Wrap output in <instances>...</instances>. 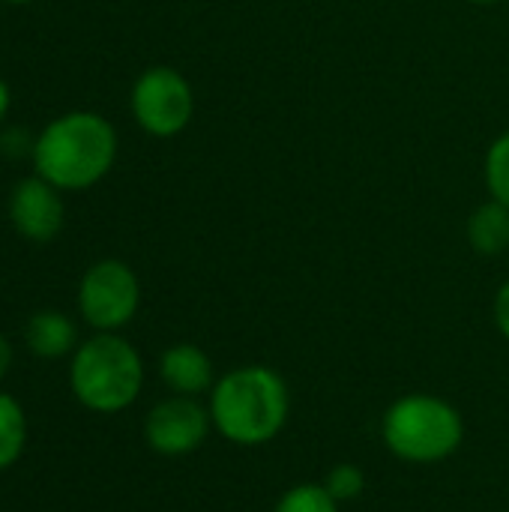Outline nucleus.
Wrapping results in <instances>:
<instances>
[{
    "instance_id": "obj_8",
    "label": "nucleus",
    "mask_w": 509,
    "mask_h": 512,
    "mask_svg": "<svg viewBox=\"0 0 509 512\" xmlns=\"http://www.w3.org/2000/svg\"><path fill=\"white\" fill-rule=\"evenodd\" d=\"M9 219L15 231L33 243H48L63 228V198L60 189L39 174L15 183L9 195Z\"/></svg>"
},
{
    "instance_id": "obj_14",
    "label": "nucleus",
    "mask_w": 509,
    "mask_h": 512,
    "mask_svg": "<svg viewBox=\"0 0 509 512\" xmlns=\"http://www.w3.org/2000/svg\"><path fill=\"white\" fill-rule=\"evenodd\" d=\"M483 174H486V186L492 198L509 207V129L489 144Z\"/></svg>"
},
{
    "instance_id": "obj_17",
    "label": "nucleus",
    "mask_w": 509,
    "mask_h": 512,
    "mask_svg": "<svg viewBox=\"0 0 509 512\" xmlns=\"http://www.w3.org/2000/svg\"><path fill=\"white\" fill-rule=\"evenodd\" d=\"M12 360H15V354H12V342L0 333V384L6 381V375H9V369H12Z\"/></svg>"
},
{
    "instance_id": "obj_1",
    "label": "nucleus",
    "mask_w": 509,
    "mask_h": 512,
    "mask_svg": "<svg viewBox=\"0 0 509 512\" xmlns=\"http://www.w3.org/2000/svg\"><path fill=\"white\" fill-rule=\"evenodd\" d=\"M207 408L213 429L234 447H264L282 435L291 417V390L282 372L264 363L228 369L216 378Z\"/></svg>"
},
{
    "instance_id": "obj_2",
    "label": "nucleus",
    "mask_w": 509,
    "mask_h": 512,
    "mask_svg": "<svg viewBox=\"0 0 509 512\" xmlns=\"http://www.w3.org/2000/svg\"><path fill=\"white\" fill-rule=\"evenodd\" d=\"M117 159V132L96 111H69L33 141V168L60 192L96 186Z\"/></svg>"
},
{
    "instance_id": "obj_12",
    "label": "nucleus",
    "mask_w": 509,
    "mask_h": 512,
    "mask_svg": "<svg viewBox=\"0 0 509 512\" xmlns=\"http://www.w3.org/2000/svg\"><path fill=\"white\" fill-rule=\"evenodd\" d=\"M27 447V414L21 402L0 390V474L15 468Z\"/></svg>"
},
{
    "instance_id": "obj_11",
    "label": "nucleus",
    "mask_w": 509,
    "mask_h": 512,
    "mask_svg": "<svg viewBox=\"0 0 509 512\" xmlns=\"http://www.w3.org/2000/svg\"><path fill=\"white\" fill-rule=\"evenodd\" d=\"M468 243L483 258L504 255L509 249V207L495 198L480 204L468 219Z\"/></svg>"
},
{
    "instance_id": "obj_16",
    "label": "nucleus",
    "mask_w": 509,
    "mask_h": 512,
    "mask_svg": "<svg viewBox=\"0 0 509 512\" xmlns=\"http://www.w3.org/2000/svg\"><path fill=\"white\" fill-rule=\"evenodd\" d=\"M495 327H498V333L509 342V279L498 288V294H495Z\"/></svg>"
},
{
    "instance_id": "obj_3",
    "label": "nucleus",
    "mask_w": 509,
    "mask_h": 512,
    "mask_svg": "<svg viewBox=\"0 0 509 512\" xmlns=\"http://www.w3.org/2000/svg\"><path fill=\"white\" fill-rule=\"evenodd\" d=\"M69 390L93 414H120L144 390V360L120 333H93L69 357Z\"/></svg>"
},
{
    "instance_id": "obj_19",
    "label": "nucleus",
    "mask_w": 509,
    "mask_h": 512,
    "mask_svg": "<svg viewBox=\"0 0 509 512\" xmlns=\"http://www.w3.org/2000/svg\"><path fill=\"white\" fill-rule=\"evenodd\" d=\"M465 3H474V6H495V3H507V0H465Z\"/></svg>"
},
{
    "instance_id": "obj_5",
    "label": "nucleus",
    "mask_w": 509,
    "mask_h": 512,
    "mask_svg": "<svg viewBox=\"0 0 509 512\" xmlns=\"http://www.w3.org/2000/svg\"><path fill=\"white\" fill-rule=\"evenodd\" d=\"M141 306L135 270L117 258L96 261L78 285V312L96 333H120Z\"/></svg>"
},
{
    "instance_id": "obj_4",
    "label": "nucleus",
    "mask_w": 509,
    "mask_h": 512,
    "mask_svg": "<svg viewBox=\"0 0 509 512\" xmlns=\"http://www.w3.org/2000/svg\"><path fill=\"white\" fill-rule=\"evenodd\" d=\"M381 441L405 465H441L459 453L465 417L441 396L408 393L384 411Z\"/></svg>"
},
{
    "instance_id": "obj_9",
    "label": "nucleus",
    "mask_w": 509,
    "mask_h": 512,
    "mask_svg": "<svg viewBox=\"0 0 509 512\" xmlns=\"http://www.w3.org/2000/svg\"><path fill=\"white\" fill-rule=\"evenodd\" d=\"M159 378L174 396H210L216 384L213 360L204 348L195 342H177L168 345L159 357Z\"/></svg>"
},
{
    "instance_id": "obj_18",
    "label": "nucleus",
    "mask_w": 509,
    "mask_h": 512,
    "mask_svg": "<svg viewBox=\"0 0 509 512\" xmlns=\"http://www.w3.org/2000/svg\"><path fill=\"white\" fill-rule=\"evenodd\" d=\"M9 105H12V96H9V87H6V81L0 78V120L9 114Z\"/></svg>"
},
{
    "instance_id": "obj_6",
    "label": "nucleus",
    "mask_w": 509,
    "mask_h": 512,
    "mask_svg": "<svg viewBox=\"0 0 509 512\" xmlns=\"http://www.w3.org/2000/svg\"><path fill=\"white\" fill-rule=\"evenodd\" d=\"M132 114L147 135L174 138L195 114V93L174 66H150L132 87Z\"/></svg>"
},
{
    "instance_id": "obj_15",
    "label": "nucleus",
    "mask_w": 509,
    "mask_h": 512,
    "mask_svg": "<svg viewBox=\"0 0 509 512\" xmlns=\"http://www.w3.org/2000/svg\"><path fill=\"white\" fill-rule=\"evenodd\" d=\"M321 486L339 501V504H351L363 495L366 489V474L354 465V462H342V465H333L327 471V477L321 480Z\"/></svg>"
},
{
    "instance_id": "obj_13",
    "label": "nucleus",
    "mask_w": 509,
    "mask_h": 512,
    "mask_svg": "<svg viewBox=\"0 0 509 512\" xmlns=\"http://www.w3.org/2000/svg\"><path fill=\"white\" fill-rule=\"evenodd\" d=\"M339 501L321 483H297L282 492L273 512H339Z\"/></svg>"
},
{
    "instance_id": "obj_10",
    "label": "nucleus",
    "mask_w": 509,
    "mask_h": 512,
    "mask_svg": "<svg viewBox=\"0 0 509 512\" xmlns=\"http://www.w3.org/2000/svg\"><path fill=\"white\" fill-rule=\"evenodd\" d=\"M24 342L33 357L39 360H63L72 357L78 348V330L75 321L57 309H42L30 315L24 327Z\"/></svg>"
},
{
    "instance_id": "obj_7",
    "label": "nucleus",
    "mask_w": 509,
    "mask_h": 512,
    "mask_svg": "<svg viewBox=\"0 0 509 512\" xmlns=\"http://www.w3.org/2000/svg\"><path fill=\"white\" fill-rule=\"evenodd\" d=\"M213 432L210 408L192 396H168L144 417V441L156 456L180 459L204 447Z\"/></svg>"
},
{
    "instance_id": "obj_20",
    "label": "nucleus",
    "mask_w": 509,
    "mask_h": 512,
    "mask_svg": "<svg viewBox=\"0 0 509 512\" xmlns=\"http://www.w3.org/2000/svg\"><path fill=\"white\" fill-rule=\"evenodd\" d=\"M3 3H12V6H24V3H30V0H3Z\"/></svg>"
}]
</instances>
